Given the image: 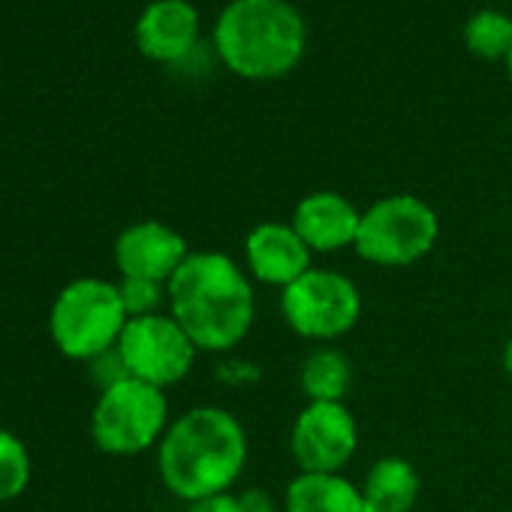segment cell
I'll return each mask as SVG.
<instances>
[{
  "mask_svg": "<svg viewBox=\"0 0 512 512\" xmlns=\"http://www.w3.org/2000/svg\"><path fill=\"white\" fill-rule=\"evenodd\" d=\"M503 371H506L509 380H512V338H509L506 347H503Z\"/></svg>",
  "mask_w": 512,
  "mask_h": 512,
  "instance_id": "cell-21",
  "label": "cell"
},
{
  "mask_svg": "<svg viewBox=\"0 0 512 512\" xmlns=\"http://www.w3.org/2000/svg\"><path fill=\"white\" fill-rule=\"evenodd\" d=\"M284 323L308 341H335L362 317L359 287L332 269H311L281 290Z\"/></svg>",
  "mask_w": 512,
  "mask_h": 512,
  "instance_id": "cell-7",
  "label": "cell"
},
{
  "mask_svg": "<svg viewBox=\"0 0 512 512\" xmlns=\"http://www.w3.org/2000/svg\"><path fill=\"white\" fill-rule=\"evenodd\" d=\"M223 64L244 79H278L305 52V22L287 0H235L214 28Z\"/></svg>",
  "mask_w": 512,
  "mask_h": 512,
  "instance_id": "cell-3",
  "label": "cell"
},
{
  "mask_svg": "<svg viewBox=\"0 0 512 512\" xmlns=\"http://www.w3.org/2000/svg\"><path fill=\"white\" fill-rule=\"evenodd\" d=\"M250 512H278V509H269V506H263V509H250ZM284 512V509H281Z\"/></svg>",
  "mask_w": 512,
  "mask_h": 512,
  "instance_id": "cell-23",
  "label": "cell"
},
{
  "mask_svg": "<svg viewBox=\"0 0 512 512\" xmlns=\"http://www.w3.org/2000/svg\"><path fill=\"white\" fill-rule=\"evenodd\" d=\"M169 314L187 332L196 350H235L256 317V296L250 275L226 253H190L166 284Z\"/></svg>",
  "mask_w": 512,
  "mask_h": 512,
  "instance_id": "cell-1",
  "label": "cell"
},
{
  "mask_svg": "<svg viewBox=\"0 0 512 512\" xmlns=\"http://www.w3.org/2000/svg\"><path fill=\"white\" fill-rule=\"evenodd\" d=\"M299 380H302L308 401H344V395L353 383V368L341 350L320 347L305 359Z\"/></svg>",
  "mask_w": 512,
  "mask_h": 512,
  "instance_id": "cell-16",
  "label": "cell"
},
{
  "mask_svg": "<svg viewBox=\"0 0 512 512\" xmlns=\"http://www.w3.org/2000/svg\"><path fill=\"white\" fill-rule=\"evenodd\" d=\"M284 512H368V503L344 473H299L287 485Z\"/></svg>",
  "mask_w": 512,
  "mask_h": 512,
  "instance_id": "cell-14",
  "label": "cell"
},
{
  "mask_svg": "<svg viewBox=\"0 0 512 512\" xmlns=\"http://www.w3.org/2000/svg\"><path fill=\"white\" fill-rule=\"evenodd\" d=\"M359 488L368 512H413L419 500V473L407 458L383 455L368 467Z\"/></svg>",
  "mask_w": 512,
  "mask_h": 512,
  "instance_id": "cell-15",
  "label": "cell"
},
{
  "mask_svg": "<svg viewBox=\"0 0 512 512\" xmlns=\"http://www.w3.org/2000/svg\"><path fill=\"white\" fill-rule=\"evenodd\" d=\"M190 256L187 241L178 229L160 220H142L127 226L115 241V263L124 278L169 284L181 263Z\"/></svg>",
  "mask_w": 512,
  "mask_h": 512,
  "instance_id": "cell-11",
  "label": "cell"
},
{
  "mask_svg": "<svg viewBox=\"0 0 512 512\" xmlns=\"http://www.w3.org/2000/svg\"><path fill=\"white\" fill-rule=\"evenodd\" d=\"M166 422V392L136 377H124L103 386L91 416V434L94 443L109 455H139L163 440L169 428Z\"/></svg>",
  "mask_w": 512,
  "mask_h": 512,
  "instance_id": "cell-6",
  "label": "cell"
},
{
  "mask_svg": "<svg viewBox=\"0 0 512 512\" xmlns=\"http://www.w3.org/2000/svg\"><path fill=\"white\" fill-rule=\"evenodd\" d=\"M31 479V458L25 443L10 434L0 431V500H13L28 488Z\"/></svg>",
  "mask_w": 512,
  "mask_h": 512,
  "instance_id": "cell-18",
  "label": "cell"
},
{
  "mask_svg": "<svg viewBox=\"0 0 512 512\" xmlns=\"http://www.w3.org/2000/svg\"><path fill=\"white\" fill-rule=\"evenodd\" d=\"M359 446V425L344 401H308L293 422L290 452L299 473H341Z\"/></svg>",
  "mask_w": 512,
  "mask_h": 512,
  "instance_id": "cell-9",
  "label": "cell"
},
{
  "mask_svg": "<svg viewBox=\"0 0 512 512\" xmlns=\"http://www.w3.org/2000/svg\"><path fill=\"white\" fill-rule=\"evenodd\" d=\"M199 19L187 0H157L136 28L139 49L154 61H181L196 43Z\"/></svg>",
  "mask_w": 512,
  "mask_h": 512,
  "instance_id": "cell-13",
  "label": "cell"
},
{
  "mask_svg": "<svg viewBox=\"0 0 512 512\" xmlns=\"http://www.w3.org/2000/svg\"><path fill=\"white\" fill-rule=\"evenodd\" d=\"M244 266L247 275L260 284L287 290L314 269V253L293 229V223L266 220L253 226L244 238Z\"/></svg>",
  "mask_w": 512,
  "mask_h": 512,
  "instance_id": "cell-10",
  "label": "cell"
},
{
  "mask_svg": "<svg viewBox=\"0 0 512 512\" xmlns=\"http://www.w3.org/2000/svg\"><path fill=\"white\" fill-rule=\"evenodd\" d=\"M247 464V431L223 407H193L181 413L160 440V479L181 500L226 494Z\"/></svg>",
  "mask_w": 512,
  "mask_h": 512,
  "instance_id": "cell-2",
  "label": "cell"
},
{
  "mask_svg": "<svg viewBox=\"0 0 512 512\" xmlns=\"http://www.w3.org/2000/svg\"><path fill=\"white\" fill-rule=\"evenodd\" d=\"M506 67H509V79H512V49H509V55H506Z\"/></svg>",
  "mask_w": 512,
  "mask_h": 512,
  "instance_id": "cell-22",
  "label": "cell"
},
{
  "mask_svg": "<svg viewBox=\"0 0 512 512\" xmlns=\"http://www.w3.org/2000/svg\"><path fill=\"white\" fill-rule=\"evenodd\" d=\"M121 290V302L127 308V317H148V314H160L157 308L163 305L166 287L154 284V281H139V278H124L118 284Z\"/></svg>",
  "mask_w": 512,
  "mask_h": 512,
  "instance_id": "cell-19",
  "label": "cell"
},
{
  "mask_svg": "<svg viewBox=\"0 0 512 512\" xmlns=\"http://www.w3.org/2000/svg\"><path fill=\"white\" fill-rule=\"evenodd\" d=\"M115 353L127 377L166 389L190 374L199 350L172 314H148L127 320Z\"/></svg>",
  "mask_w": 512,
  "mask_h": 512,
  "instance_id": "cell-8",
  "label": "cell"
},
{
  "mask_svg": "<svg viewBox=\"0 0 512 512\" xmlns=\"http://www.w3.org/2000/svg\"><path fill=\"white\" fill-rule=\"evenodd\" d=\"M440 238L437 211L410 193H395L362 211V226L356 238V253L371 266L404 269L434 250Z\"/></svg>",
  "mask_w": 512,
  "mask_h": 512,
  "instance_id": "cell-5",
  "label": "cell"
},
{
  "mask_svg": "<svg viewBox=\"0 0 512 512\" xmlns=\"http://www.w3.org/2000/svg\"><path fill=\"white\" fill-rule=\"evenodd\" d=\"M464 37H467L470 52H476L479 58L497 61V58H506L512 49V22L503 13L482 10L467 22Z\"/></svg>",
  "mask_w": 512,
  "mask_h": 512,
  "instance_id": "cell-17",
  "label": "cell"
},
{
  "mask_svg": "<svg viewBox=\"0 0 512 512\" xmlns=\"http://www.w3.org/2000/svg\"><path fill=\"white\" fill-rule=\"evenodd\" d=\"M127 308L118 284L82 278L61 290L52 305V341L70 359H100L118 347L127 326Z\"/></svg>",
  "mask_w": 512,
  "mask_h": 512,
  "instance_id": "cell-4",
  "label": "cell"
},
{
  "mask_svg": "<svg viewBox=\"0 0 512 512\" xmlns=\"http://www.w3.org/2000/svg\"><path fill=\"white\" fill-rule=\"evenodd\" d=\"M184 512H250V506H247V500L226 491V494H211V497L190 500Z\"/></svg>",
  "mask_w": 512,
  "mask_h": 512,
  "instance_id": "cell-20",
  "label": "cell"
},
{
  "mask_svg": "<svg viewBox=\"0 0 512 512\" xmlns=\"http://www.w3.org/2000/svg\"><path fill=\"white\" fill-rule=\"evenodd\" d=\"M293 229L311 247V253H338L356 247L362 211L341 193L317 190L308 193L293 214Z\"/></svg>",
  "mask_w": 512,
  "mask_h": 512,
  "instance_id": "cell-12",
  "label": "cell"
}]
</instances>
